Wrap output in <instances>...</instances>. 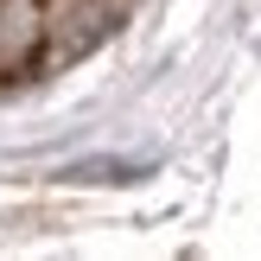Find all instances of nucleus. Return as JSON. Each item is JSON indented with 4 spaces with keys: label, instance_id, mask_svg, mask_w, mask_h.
<instances>
[{
    "label": "nucleus",
    "instance_id": "obj_1",
    "mask_svg": "<svg viewBox=\"0 0 261 261\" xmlns=\"http://www.w3.org/2000/svg\"><path fill=\"white\" fill-rule=\"evenodd\" d=\"M51 13V32H45V58L51 64H70L83 58V51H96L102 38L115 32V19H121V0H58Z\"/></svg>",
    "mask_w": 261,
    "mask_h": 261
},
{
    "label": "nucleus",
    "instance_id": "obj_2",
    "mask_svg": "<svg viewBox=\"0 0 261 261\" xmlns=\"http://www.w3.org/2000/svg\"><path fill=\"white\" fill-rule=\"evenodd\" d=\"M45 32H51V13L38 0H0V83L25 76L45 58Z\"/></svg>",
    "mask_w": 261,
    "mask_h": 261
}]
</instances>
